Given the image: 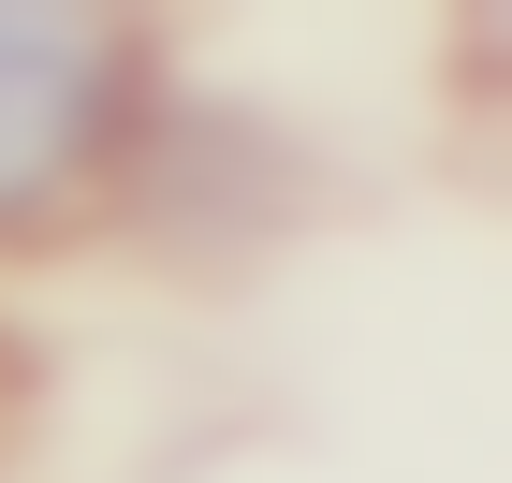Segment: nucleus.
<instances>
[{"label":"nucleus","instance_id":"nucleus-1","mask_svg":"<svg viewBox=\"0 0 512 483\" xmlns=\"http://www.w3.org/2000/svg\"><path fill=\"white\" fill-rule=\"evenodd\" d=\"M147 132V30L88 0H0V235L88 205Z\"/></svg>","mask_w":512,"mask_h":483}]
</instances>
